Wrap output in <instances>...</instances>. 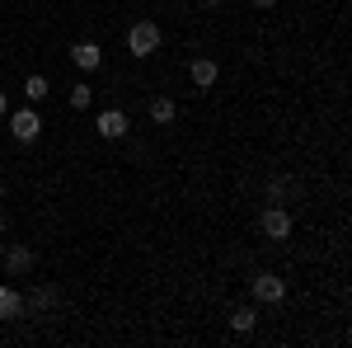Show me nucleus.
I'll use <instances>...</instances> for the list:
<instances>
[{
	"label": "nucleus",
	"mask_w": 352,
	"mask_h": 348,
	"mask_svg": "<svg viewBox=\"0 0 352 348\" xmlns=\"http://www.w3.org/2000/svg\"><path fill=\"white\" fill-rule=\"evenodd\" d=\"M292 226H296V221H292V212H287L282 203H268V207H263V216H258V231H263L268 240H277V245L292 240Z\"/></svg>",
	"instance_id": "obj_1"
},
{
	"label": "nucleus",
	"mask_w": 352,
	"mask_h": 348,
	"mask_svg": "<svg viewBox=\"0 0 352 348\" xmlns=\"http://www.w3.org/2000/svg\"><path fill=\"white\" fill-rule=\"evenodd\" d=\"M127 52L136 57H155L160 52V24H151V19H136L127 28Z\"/></svg>",
	"instance_id": "obj_2"
},
{
	"label": "nucleus",
	"mask_w": 352,
	"mask_h": 348,
	"mask_svg": "<svg viewBox=\"0 0 352 348\" xmlns=\"http://www.w3.org/2000/svg\"><path fill=\"white\" fill-rule=\"evenodd\" d=\"M249 292H254V301H263V306H277V301H287V278H277V273H254L249 278Z\"/></svg>",
	"instance_id": "obj_3"
},
{
	"label": "nucleus",
	"mask_w": 352,
	"mask_h": 348,
	"mask_svg": "<svg viewBox=\"0 0 352 348\" xmlns=\"http://www.w3.org/2000/svg\"><path fill=\"white\" fill-rule=\"evenodd\" d=\"M10 118V136L28 146V141H38L43 136V118H38V108H14V113H5Z\"/></svg>",
	"instance_id": "obj_4"
},
{
	"label": "nucleus",
	"mask_w": 352,
	"mask_h": 348,
	"mask_svg": "<svg viewBox=\"0 0 352 348\" xmlns=\"http://www.w3.org/2000/svg\"><path fill=\"white\" fill-rule=\"evenodd\" d=\"M127 127H132V118H127L122 108H104V113H99V136H104V141H122Z\"/></svg>",
	"instance_id": "obj_5"
},
{
	"label": "nucleus",
	"mask_w": 352,
	"mask_h": 348,
	"mask_svg": "<svg viewBox=\"0 0 352 348\" xmlns=\"http://www.w3.org/2000/svg\"><path fill=\"white\" fill-rule=\"evenodd\" d=\"M71 61H76L80 71H99V66H104V48L85 38V43H76V48H71Z\"/></svg>",
	"instance_id": "obj_6"
},
{
	"label": "nucleus",
	"mask_w": 352,
	"mask_h": 348,
	"mask_svg": "<svg viewBox=\"0 0 352 348\" xmlns=\"http://www.w3.org/2000/svg\"><path fill=\"white\" fill-rule=\"evenodd\" d=\"M146 113H151V123H155V127H169V123L179 118V104H174V94H155Z\"/></svg>",
	"instance_id": "obj_7"
},
{
	"label": "nucleus",
	"mask_w": 352,
	"mask_h": 348,
	"mask_svg": "<svg viewBox=\"0 0 352 348\" xmlns=\"http://www.w3.org/2000/svg\"><path fill=\"white\" fill-rule=\"evenodd\" d=\"M188 76H192V85H197V90H212V85H217V76H221V66L212 61V57H197V61L188 66Z\"/></svg>",
	"instance_id": "obj_8"
},
{
	"label": "nucleus",
	"mask_w": 352,
	"mask_h": 348,
	"mask_svg": "<svg viewBox=\"0 0 352 348\" xmlns=\"http://www.w3.org/2000/svg\"><path fill=\"white\" fill-rule=\"evenodd\" d=\"M28 268H33V249H28V245H10V254H5V273L19 278V273H28Z\"/></svg>",
	"instance_id": "obj_9"
},
{
	"label": "nucleus",
	"mask_w": 352,
	"mask_h": 348,
	"mask_svg": "<svg viewBox=\"0 0 352 348\" xmlns=\"http://www.w3.org/2000/svg\"><path fill=\"white\" fill-rule=\"evenodd\" d=\"M14 316H24V296L10 283H0V320H14Z\"/></svg>",
	"instance_id": "obj_10"
},
{
	"label": "nucleus",
	"mask_w": 352,
	"mask_h": 348,
	"mask_svg": "<svg viewBox=\"0 0 352 348\" xmlns=\"http://www.w3.org/2000/svg\"><path fill=\"white\" fill-rule=\"evenodd\" d=\"M254 325H258V311H254V306H235V311H230V329H235V334H249Z\"/></svg>",
	"instance_id": "obj_11"
},
{
	"label": "nucleus",
	"mask_w": 352,
	"mask_h": 348,
	"mask_svg": "<svg viewBox=\"0 0 352 348\" xmlns=\"http://www.w3.org/2000/svg\"><path fill=\"white\" fill-rule=\"evenodd\" d=\"M47 94H52V85H47V76H28V81H24V99H28V104H43Z\"/></svg>",
	"instance_id": "obj_12"
},
{
	"label": "nucleus",
	"mask_w": 352,
	"mask_h": 348,
	"mask_svg": "<svg viewBox=\"0 0 352 348\" xmlns=\"http://www.w3.org/2000/svg\"><path fill=\"white\" fill-rule=\"evenodd\" d=\"M52 301H56V287H38V292L24 301V311H47Z\"/></svg>",
	"instance_id": "obj_13"
},
{
	"label": "nucleus",
	"mask_w": 352,
	"mask_h": 348,
	"mask_svg": "<svg viewBox=\"0 0 352 348\" xmlns=\"http://www.w3.org/2000/svg\"><path fill=\"white\" fill-rule=\"evenodd\" d=\"M94 104V90H89V85H71V108H76V113H85V108Z\"/></svg>",
	"instance_id": "obj_14"
},
{
	"label": "nucleus",
	"mask_w": 352,
	"mask_h": 348,
	"mask_svg": "<svg viewBox=\"0 0 352 348\" xmlns=\"http://www.w3.org/2000/svg\"><path fill=\"white\" fill-rule=\"evenodd\" d=\"M254 10H272V5H282V0H249Z\"/></svg>",
	"instance_id": "obj_15"
},
{
	"label": "nucleus",
	"mask_w": 352,
	"mask_h": 348,
	"mask_svg": "<svg viewBox=\"0 0 352 348\" xmlns=\"http://www.w3.org/2000/svg\"><path fill=\"white\" fill-rule=\"evenodd\" d=\"M5 113H10V99H5V94H0V118H5Z\"/></svg>",
	"instance_id": "obj_16"
},
{
	"label": "nucleus",
	"mask_w": 352,
	"mask_h": 348,
	"mask_svg": "<svg viewBox=\"0 0 352 348\" xmlns=\"http://www.w3.org/2000/svg\"><path fill=\"white\" fill-rule=\"evenodd\" d=\"M202 5H207V10H217V5H221V0H202Z\"/></svg>",
	"instance_id": "obj_17"
},
{
	"label": "nucleus",
	"mask_w": 352,
	"mask_h": 348,
	"mask_svg": "<svg viewBox=\"0 0 352 348\" xmlns=\"http://www.w3.org/2000/svg\"><path fill=\"white\" fill-rule=\"evenodd\" d=\"M0 198H5V184H0Z\"/></svg>",
	"instance_id": "obj_18"
},
{
	"label": "nucleus",
	"mask_w": 352,
	"mask_h": 348,
	"mask_svg": "<svg viewBox=\"0 0 352 348\" xmlns=\"http://www.w3.org/2000/svg\"><path fill=\"white\" fill-rule=\"evenodd\" d=\"M0 231H5V221H0Z\"/></svg>",
	"instance_id": "obj_19"
}]
</instances>
